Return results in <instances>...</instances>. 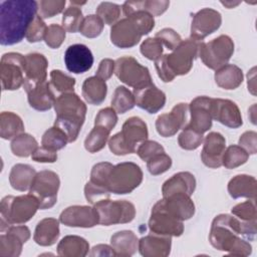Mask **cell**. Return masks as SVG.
I'll use <instances>...</instances> for the list:
<instances>
[{
  "label": "cell",
  "mask_w": 257,
  "mask_h": 257,
  "mask_svg": "<svg viewBox=\"0 0 257 257\" xmlns=\"http://www.w3.org/2000/svg\"><path fill=\"white\" fill-rule=\"evenodd\" d=\"M256 221H241L229 214H220L212 221L209 241L219 250L233 256L245 257L252 253L249 241L256 235Z\"/></svg>",
  "instance_id": "1"
},
{
  "label": "cell",
  "mask_w": 257,
  "mask_h": 257,
  "mask_svg": "<svg viewBox=\"0 0 257 257\" xmlns=\"http://www.w3.org/2000/svg\"><path fill=\"white\" fill-rule=\"evenodd\" d=\"M38 12L34 0H6L0 4V43L13 45L22 41Z\"/></svg>",
  "instance_id": "2"
},
{
  "label": "cell",
  "mask_w": 257,
  "mask_h": 257,
  "mask_svg": "<svg viewBox=\"0 0 257 257\" xmlns=\"http://www.w3.org/2000/svg\"><path fill=\"white\" fill-rule=\"evenodd\" d=\"M201 42L192 37L182 40L171 53L157 59L155 67L159 77L164 82H171L176 76L187 74L192 69L194 60L199 56Z\"/></svg>",
  "instance_id": "3"
},
{
  "label": "cell",
  "mask_w": 257,
  "mask_h": 257,
  "mask_svg": "<svg viewBox=\"0 0 257 257\" xmlns=\"http://www.w3.org/2000/svg\"><path fill=\"white\" fill-rule=\"evenodd\" d=\"M56 118L54 125L65 133L68 143L75 142L85 120L86 104L74 92L58 95L54 101Z\"/></svg>",
  "instance_id": "4"
},
{
  "label": "cell",
  "mask_w": 257,
  "mask_h": 257,
  "mask_svg": "<svg viewBox=\"0 0 257 257\" xmlns=\"http://www.w3.org/2000/svg\"><path fill=\"white\" fill-rule=\"evenodd\" d=\"M155 27L154 16L138 11L114 23L110 28V41L119 48H131Z\"/></svg>",
  "instance_id": "5"
},
{
  "label": "cell",
  "mask_w": 257,
  "mask_h": 257,
  "mask_svg": "<svg viewBox=\"0 0 257 257\" xmlns=\"http://www.w3.org/2000/svg\"><path fill=\"white\" fill-rule=\"evenodd\" d=\"M38 209L39 202L31 194L4 197L0 203V231L3 233L12 225L25 224Z\"/></svg>",
  "instance_id": "6"
},
{
  "label": "cell",
  "mask_w": 257,
  "mask_h": 257,
  "mask_svg": "<svg viewBox=\"0 0 257 257\" xmlns=\"http://www.w3.org/2000/svg\"><path fill=\"white\" fill-rule=\"evenodd\" d=\"M147 123L139 116L128 117L122 124L121 131L108 139V148L115 156L136 153L137 146L148 140Z\"/></svg>",
  "instance_id": "7"
},
{
  "label": "cell",
  "mask_w": 257,
  "mask_h": 257,
  "mask_svg": "<svg viewBox=\"0 0 257 257\" xmlns=\"http://www.w3.org/2000/svg\"><path fill=\"white\" fill-rule=\"evenodd\" d=\"M142 181V169L135 163L123 162L112 167L107 180V188L115 195L130 194L141 185Z\"/></svg>",
  "instance_id": "8"
},
{
  "label": "cell",
  "mask_w": 257,
  "mask_h": 257,
  "mask_svg": "<svg viewBox=\"0 0 257 257\" xmlns=\"http://www.w3.org/2000/svg\"><path fill=\"white\" fill-rule=\"evenodd\" d=\"M93 208L98 217V224L103 226L130 223L136 217L135 205L125 200L103 199L96 202Z\"/></svg>",
  "instance_id": "9"
},
{
  "label": "cell",
  "mask_w": 257,
  "mask_h": 257,
  "mask_svg": "<svg viewBox=\"0 0 257 257\" xmlns=\"http://www.w3.org/2000/svg\"><path fill=\"white\" fill-rule=\"evenodd\" d=\"M234 53V42L228 35H220L209 42H201L199 56L210 69L217 70L227 64Z\"/></svg>",
  "instance_id": "10"
},
{
  "label": "cell",
  "mask_w": 257,
  "mask_h": 257,
  "mask_svg": "<svg viewBox=\"0 0 257 257\" xmlns=\"http://www.w3.org/2000/svg\"><path fill=\"white\" fill-rule=\"evenodd\" d=\"M114 74L121 82L134 89L153 84L149 68L133 56H122L114 60Z\"/></svg>",
  "instance_id": "11"
},
{
  "label": "cell",
  "mask_w": 257,
  "mask_h": 257,
  "mask_svg": "<svg viewBox=\"0 0 257 257\" xmlns=\"http://www.w3.org/2000/svg\"><path fill=\"white\" fill-rule=\"evenodd\" d=\"M59 186L60 180L55 172L49 170L40 171L34 177L29 194L37 199L40 209H49L57 202Z\"/></svg>",
  "instance_id": "12"
},
{
  "label": "cell",
  "mask_w": 257,
  "mask_h": 257,
  "mask_svg": "<svg viewBox=\"0 0 257 257\" xmlns=\"http://www.w3.org/2000/svg\"><path fill=\"white\" fill-rule=\"evenodd\" d=\"M24 55L17 52H8L2 55L0 61L2 90H15L24 84Z\"/></svg>",
  "instance_id": "13"
},
{
  "label": "cell",
  "mask_w": 257,
  "mask_h": 257,
  "mask_svg": "<svg viewBox=\"0 0 257 257\" xmlns=\"http://www.w3.org/2000/svg\"><path fill=\"white\" fill-rule=\"evenodd\" d=\"M149 229L154 234L179 237L184 232V224L183 221L178 220L168 213L163 207L161 201H158L152 208L149 220Z\"/></svg>",
  "instance_id": "14"
},
{
  "label": "cell",
  "mask_w": 257,
  "mask_h": 257,
  "mask_svg": "<svg viewBox=\"0 0 257 257\" xmlns=\"http://www.w3.org/2000/svg\"><path fill=\"white\" fill-rule=\"evenodd\" d=\"M189 104L180 102L170 112L163 113L156 120V130L161 137L169 138L175 136L187 124Z\"/></svg>",
  "instance_id": "15"
},
{
  "label": "cell",
  "mask_w": 257,
  "mask_h": 257,
  "mask_svg": "<svg viewBox=\"0 0 257 257\" xmlns=\"http://www.w3.org/2000/svg\"><path fill=\"white\" fill-rule=\"evenodd\" d=\"M222 23L220 12L212 8H203L193 15L191 37L202 41L205 37L219 29Z\"/></svg>",
  "instance_id": "16"
},
{
  "label": "cell",
  "mask_w": 257,
  "mask_h": 257,
  "mask_svg": "<svg viewBox=\"0 0 257 257\" xmlns=\"http://www.w3.org/2000/svg\"><path fill=\"white\" fill-rule=\"evenodd\" d=\"M30 238V230L24 225H12L0 236V256L18 257L22 246Z\"/></svg>",
  "instance_id": "17"
},
{
  "label": "cell",
  "mask_w": 257,
  "mask_h": 257,
  "mask_svg": "<svg viewBox=\"0 0 257 257\" xmlns=\"http://www.w3.org/2000/svg\"><path fill=\"white\" fill-rule=\"evenodd\" d=\"M212 97L197 96L189 104L190 119L186 126L191 127L197 133L204 134L212 126V115L210 110Z\"/></svg>",
  "instance_id": "18"
},
{
  "label": "cell",
  "mask_w": 257,
  "mask_h": 257,
  "mask_svg": "<svg viewBox=\"0 0 257 257\" xmlns=\"http://www.w3.org/2000/svg\"><path fill=\"white\" fill-rule=\"evenodd\" d=\"M210 110L214 120H217L228 127L237 128L243 124L241 111L238 105L230 99L212 98Z\"/></svg>",
  "instance_id": "19"
},
{
  "label": "cell",
  "mask_w": 257,
  "mask_h": 257,
  "mask_svg": "<svg viewBox=\"0 0 257 257\" xmlns=\"http://www.w3.org/2000/svg\"><path fill=\"white\" fill-rule=\"evenodd\" d=\"M24 59L25 81L23 87L27 91L35 85L46 81L48 61L43 54L38 52L28 53L24 55Z\"/></svg>",
  "instance_id": "20"
},
{
  "label": "cell",
  "mask_w": 257,
  "mask_h": 257,
  "mask_svg": "<svg viewBox=\"0 0 257 257\" xmlns=\"http://www.w3.org/2000/svg\"><path fill=\"white\" fill-rule=\"evenodd\" d=\"M59 221L68 227L91 228L98 224V217L93 207L74 205L61 212Z\"/></svg>",
  "instance_id": "21"
},
{
  "label": "cell",
  "mask_w": 257,
  "mask_h": 257,
  "mask_svg": "<svg viewBox=\"0 0 257 257\" xmlns=\"http://www.w3.org/2000/svg\"><path fill=\"white\" fill-rule=\"evenodd\" d=\"M201 160L203 164L211 169H217L222 166V159L226 149L225 138L217 132L209 133L203 141Z\"/></svg>",
  "instance_id": "22"
},
{
  "label": "cell",
  "mask_w": 257,
  "mask_h": 257,
  "mask_svg": "<svg viewBox=\"0 0 257 257\" xmlns=\"http://www.w3.org/2000/svg\"><path fill=\"white\" fill-rule=\"evenodd\" d=\"M64 62L68 71L72 73H84L93 64V55L84 44H73L67 47L64 53Z\"/></svg>",
  "instance_id": "23"
},
{
  "label": "cell",
  "mask_w": 257,
  "mask_h": 257,
  "mask_svg": "<svg viewBox=\"0 0 257 257\" xmlns=\"http://www.w3.org/2000/svg\"><path fill=\"white\" fill-rule=\"evenodd\" d=\"M136 104L149 113H157L166 103V94L154 83L133 91Z\"/></svg>",
  "instance_id": "24"
},
{
  "label": "cell",
  "mask_w": 257,
  "mask_h": 257,
  "mask_svg": "<svg viewBox=\"0 0 257 257\" xmlns=\"http://www.w3.org/2000/svg\"><path fill=\"white\" fill-rule=\"evenodd\" d=\"M160 201L165 210L180 221L189 220L195 214V204L191 196L186 194H173L168 197H163Z\"/></svg>",
  "instance_id": "25"
},
{
  "label": "cell",
  "mask_w": 257,
  "mask_h": 257,
  "mask_svg": "<svg viewBox=\"0 0 257 257\" xmlns=\"http://www.w3.org/2000/svg\"><path fill=\"white\" fill-rule=\"evenodd\" d=\"M170 236L150 234L139 240V251L145 257H167L171 252Z\"/></svg>",
  "instance_id": "26"
},
{
  "label": "cell",
  "mask_w": 257,
  "mask_h": 257,
  "mask_svg": "<svg viewBox=\"0 0 257 257\" xmlns=\"http://www.w3.org/2000/svg\"><path fill=\"white\" fill-rule=\"evenodd\" d=\"M196 189V179L190 172H179L168 179L162 186L163 197L183 193L192 196Z\"/></svg>",
  "instance_id": "27"
},
{
  "label": "cell",
  "mask_w": 257,
  "mask_h": 257,
  "mask_svg": "<svg viewBox=\"0 0 257 257\" xmlns=\"http://www.w3.org/2000/svg\"><path fill=\"white\" fill-rule=\"evenodd\" d=\"M26 92L29 105L39 111L50 109L56 99L50 83L47 80L35 85Z\"/></svg>",
  "instance_id": "28"
},
{
  "label": "cell",
  "mask_w": 257,
  "mask_h": 257,
  "mask_svg": "<svg viewBox=\"0 0 257 257\" xmlns=\"http://www.w3.org/2000/svg\"><path fill=\"white\" fill-rule=\"evenodd\" d=\"M228 193L233 199L248 198L256 200L257 181L249 175H237L229 181Z\"/></svg>",
  "instance_id": "29"
},
{
  "label": "cell",
  "mask_w": 257,
  "mask_h": 257,
  "mask_svg": "<svg viewBox=\"0 0 257 257\" xmlns=\"http://www.w3.org/2000/svg\"><path fill=\"white\" fill-rule=\"evenodd\" d=\"M110 246L115 256L130 257L139 250V239L133 231L122 230L110 237Z\"/></svg>",
  "instance_id": "30"
},
{
  "label": "cell",
  "mask_w": 257,
  "mask_h": 257,
  "mask_svg": "<svg viewBox=\"0 0 257 257\" xmlns=\"http://www.w3.org/2000/svg\"><path fill=\"white\" fill-rule=\"evenodd\" d=\"M59 221L55 218H44L35 227L33 240L40 246H51L59 237Z\"/></svg>",
  "instance_id": "31"
},
{
  "label": "cell",
  "mask_w": 257,
  "mask_h": 257,
  "mask_svg": "<svg viewBox=\"0 0 257 257\" xmlns=\"http://www.w3.org/2000/svg\"><path fill=\"white\" fill-rule=\"evenodd\" d=\"M88 242L76 235L63 237L57 245V254L62 257H84L88 254Z\"/></svg>",
  "instance_id": "32"
},
{
  "label": "cell",
  "mask_w": 257,
  "mask_h": 257,
  "mask_svg": "<svg viewBox=\"0 0 257 257\" xmlns=\"http://www.w3.org/2000/svg\"><path fill=\"white\" fill-rule=\"evenodd\" d=\"M170 5V1L167 0H142V1H125L121 8L123 14L130 16L138 11H145L153 16H159L163 14Z\"/></svg>",
  "instance_id": "33"
},
{
  "label": "cell",
  "mask_w": 257,
  "mask_h": 257,
  "mask_svg": "<svg viewBox=\"0 0 257 257\" xmlns=\"http://www.w3.org/2000/svg\"><path fill=\"white\" fill-rule=\"evenodd\" d=\"M215 82L221 88L231 90L241 85L243 82V72L240 67L235 64H225L216 70Z\"/></svg>",
  "instance_id": "34"
},
{
  "label": "cell",
  "mask_w": 257,
  "mask_h": 257,
  "mask_svg": "<svg viewBox=\"0 0 257 257\" xmlns=\"http://www.w3.org/2000/svg\"><path fill=\"white\" fill-rule=\"evenodd\" d=\"M36 174L37 173L35 169L30 165L16 164L10 171L9 183L11 187L16 191H27L30 189Z\"/></svg>",
  "instance_id": "35"
},
{
  "label": "cell",
  "mask_w": 257,
  "mask_h": 257,
  "mask_svg": "<svg viewBox=\"0 0 257 257\" xmlns=\"http://www.w3.org/2000/svg\"><path fill=\"white\" fill-rule=\"evenodd\" d=\"M81 93L86 102L89 104H100L106 96L107 85L104 80L95 76L87 77L81 87Z\"/></svg>",
  "instance_id": "36"
},
{
  "label": "cell",
  "mask_w": 257,
  "mask_h": 257,
  "mask_svg": "<svg viewBox=\"0 0 257 257\" xmlns=\"http://www.w3.org/2000/svg\"><path fill=\"white\" fill-rule=\"evenodd\" d=\"M24 133V123L21 117L12 111H3L0 114V137L3 140H13Z\"/></svg>",
  "instance_id": "37"
},
{
  "label": "cell",
  "mask_w": 257,
  "mask_h": 257,
  "mask_svg": "<svg viewBox=\"0 0 257 257\" xmlns=\"http://www.w3.org/2000/svg\"><path fill=\"white\" fill-rule=\"evenodd\" d=\"M37 148L38 144L35 138L26 133L17 136L11 142V151L13 155L20 158L31 156Z\"/></svg>",
  "instance_id": "38"
},
{
  "label": "cell",
  "mask_w": 257,
  "mask_h": 257,
  "mask_svg": "<svg viewBox=\"0 0 257 257\" xmlns=\"http://www.w3.org/2000/svg\"><path fill=\"white\" fill-rule=\"evenodd\" d=\"M136 105L134 93L125 86H117L111 98V107L117 113H124Z\"/></svg>",
  "instance_id": "39"
},
{
  "label": "cell",
  "mask_w": 257,
  "mask_h": 257,
  "mask_svg": "<svg viewBox=\"0 0 257 257\" xmlns=\"http://www.w3.org/2000/svg\"><path fill=\"white\" fill-rule=\"evenodd\" d=\"M110 132L102 126L94 125L84 140V148L88 153L101 151L108 142Z\"/></svg>",
  "instance_id": "40"
},
{
  "label": "cell",
  "mask_w": 257,
  "mask_h": 257,
  "mask_svg": "<svg viewBox=\"0 0 257 257\" xmlns=\"http://www.w3.org/2000/svg\"><path fill=\"white\" fill-rule=\"evenodd\" d=\"M83 21L82 11L79 5H76L74 1H70V6L66 8L62 15V27L65 31L75 33L79 31L80 25Z\"/></svg>",
  "instance_id": "41"
},
{
  "label": "cell",
  "mask_w": 257,
  "mask_h": 257,
  "mask_svg": "<svg viewBox=\"0 0 257 257\" xmlns=\"http://www.w3.org/2000/svg\"><path fill=\"white\" fill-rule=\"evenodd\" d=\"M68 143V138L63 131L53 125L43 134L41 138V145L49 150L57 152L63 149Z\"/></svg>",
  "instance_id": "42"
},
{
  "label": "cell",
  "mask_w": 257,
  "mask_h": 257,
  "mask_svg": "<svg viewBox=\"0 0 257 257\" xmlns=\"http://www.w3.org/2000/svg\"><path fill=\"white\" fill-rule=\"evenodd\" d=\"M249 159V154L242 149L240 146L232 145L225 149L223 159H222V166L226 169H235L244 165Z\"/></svg>",
  "instance_id": "43"
},
{
  "label": "cell",
  "mask_w": 257,
  "mask_h": 257,
  "mask_svg": "<svg viewBox=\"0 0 257 257\" xmlns=\"http://www.w3.org/2000/svg\"><path fill=\"white\" fill-rule=\"evenodd\" d=\"M50 86L53 88L57 93H67V92H74V85L75 79L61 70L53 69L50 72Z\"/></svg>",
  "instance_id": "44"
},
{
  "label": "cell",
  "mask_w": 257,
  "mask_h": 257,
  "mask_svg": "<svg viewBox=\"0 0 257 257\" xmlns=\"http://www.w3.org/2000/svg\"><path fill=\"white\" fill-rule=\"evenodd\" d=\"M104 23L96 14H89L83 18L79 32L87 38H95L103 30Z\"/></svg>",
  "instance_id": "45"
},
{
  "label": "cell",
  "mask_w": 257,
  "mask_h": 257,
  "mask_svg": "<svg viewBox=\"0 0 257 257\" xmlns=\"http://www.w3.org/2000/svg\"><path fill=\"white\" fill-rule=\"evenodd\" d=\"M203 141L204 138L202 134L197 133L196 131L188 126H185L178 137L179 146L187 151H193L198 149L202 145Z\"/></svg>",
  "instance_id": "46"
},
{
  "label": "cell",
  "mask_w": 257,
  "mask_h": 257,
  "mask_svg": "<svg viewBox=\"0 0 257 257\" xmlns=\"http://www.w3.org/2000/svg\"><path fill=\"white\" fill-rule=\"evenodd\" d=\"M96 15L104 24L112 26L120 16V6L111 2H101L96 8Z\"/></svg>",
  "instance_id": "47"
},
{
  "label": "cell",
  "mask_w": 257,
  "mask_h": 257,
  "mask_svg": "<svg viewBox=\"0 0 257 257\" xmlns=\"http://www.w3.org/2000/svg\"><path fill=\"white\" fill-rule=\"evenodd\" d=\"M112 167L113 165L108 162H101V163L95 164L91 169L89 181L94 185H97L99 187H102L108 190L107 180Z\"/></svg>",
  "instance_id": "48"
},
{
  "label": "cell",
  "mask_w": 257,
  "mask_h": 257,
  "mask_svg": "<svg viewBox=\"0 0 257 257\" xmlns=\"http://www.w3.org/2000/svg\"><path fill=\"white\" fill-rule=\"evenodd\" d=\"M231 212L241 221H256L257 219V209L253 199L237 204L232 208Z\"/></svg>",
  "instance_id": "49"
},
{
  "label": "cell",
  "mask_w": 257,
  "mask_h": 257,
  "mask_svg": "<svg viewBox=\"0 0 257 257\" xmlns=\"http://www.w3.org/2000/svg\"><path fill=\"white\" fill-rule=\"evenodd\" d=\"M172 166V159L166 153H161L147 162V168L151 175L158 176L167 172Z\"/></svg>",
  "instance_id": "50"
},
{
  "label": "cell",
  "mask_w": 257,
  "mask_h": 257,
  "mask_svg": "<svg viewBox=\"0 0 257 257\" xmlns=\"http://www.w3.org/2000/svg\"><path fill=\"white\" fill-rule=\"evenodd\" d=\"M163 44L156 37H149L145 39L140 47L141 53L148 59L156 61L163 55Z\"/></svg>",
  "instance_id": "51"
},
{
  "label": "cell",
  "mask_w": 257,
  "mask_h": 257,
  "mask_svg": "<svg viewBox=\"0 0 257 257\" xmlns=\"http://www.w3.org/2000/svg\"><path fill=\"white\" fill-rule=\"evenodd\" d=\"M65 29L59 25V24H50L46 28V32L44 35V41L46 45H48L50 48L56 49L60 47V45L63 43L65 39Z\"/></svg>",
  "instance_id": "52"
},
{
  "label": "cell",
  "mask_w": 257,
  "mask_h": 257,
  "mask_svg": "<svg viewBox=\"0 0 257 257\" xmlns=\"http://www.w3.org/2000/svg\"><path fill=\"white\" fill-rule=\"evenodd\" d=\"M65 0H42L38 2V15L42 18H50L64 10Z\"/></svg>",
  "instance_id": "53"
},
{
  "label": "cell",
  "mask_w": 257,
  "mask_h": 257,
  "mask_svg": "<svg viewBox=\"0 0 257 257\" xmlns=\"http://www.w3.org/2000/svg\"><path fill=\"white\" fill-rule=\"evenodd\" d=\"M46 28H47V26H46L45 22L37 14L35 16V18L32 20V22L30 23V25L28 26L25 38L27 39L28 42H31V43L41 41L42 39H44Z\"/></svg>",
  "instance_id": "54"
},
{
  "label": "cell",
  "mask_w": 257,
  "mask_h": 257,
  "mask_svg": "<svg viewBox=\"0 0 257 257\" xmlns=\"http://www.w3.org/2000/svg\"><path fill=\"white\" fill-rule=\"evenodd\" d=\"M136 153L143 161L148 162L154 156L161 154V153H165V149L158 142L146 140L145 142H143L142 144L139 145Z\"/></svg>",
  "instance_id": "55"
},
{
  "label": "cell",
  "mask_w": 257,
  "mask_h": 257,
  "mask_svg": "<svg viewBox=\"0 0 257 257\" xmlns=\"http://www.w3.org/2000/svg\"><path fill=\"white\" fill-rule=\"evenodd\" d=\"M117 122L116 111L112 107H104L98 111L94 119V125L102 126L109 132L115 126Z\"/></svg>",
  "instance_id": "56"
},
{
  "label": "cell",
  "mask_w": 257,
  "mask_h": 257,
  "mask_svg": "<svg viewBox=\"0 0 257 257\" xmlns=\"http://www.w3.org/2000/svg\"><path fill=\"white\" fill-rule=\"evenodd\" d=\"M84 196L88 203L94 205L96 202L100 200L108 199L110 196V192L88 181L84 186Z\"/></svg>",
  "instance_id": "57"
},
{
  "label": "cell",
  "mask_w": 257,
  "mask_h": 257,
  "mask_svg": "<svg viewBox=\"0 0 257 257\" xmlns=\"http://www.w3.org/2000/svg\"><path fill=\"white\" fill-rule=\"evenodd\" d=\"M155 37L158 38L169 50L175 49L182 42L181 35L172 28H164L158 31Z\"/></svg>",
  "instance_id": "58"
},
{
  "label": "cell",
  "mask_w": 257,
  "mask_h": 257,
  "mask_svg": "<svg viewBox=\"0 0 257 257\" xmlns=\"http://www.w3.org/2000/svg\"><path fill=\"white\" fill-rule=\"evenodd\" d=\"M239 146L248 154L255 155L257 152V133L254 131L243 133L239 139Z\"/></svg>",
  "instance_id": "59"
},
{
  "label": "cell",
  "mask_w": 257,
  "mask_h": 257,
  "mask_svg": "<svg viewBox=\"0 0 257 257\" xmlns=\"http://www.w3.org/2000/svg\"><path fill=\"white\" fill-rule=\"evenodd\" d=\"M31 158L38 163H54L57 160V153L45 147H40L33 152Z\"/></svg>",
  "instance_id": "60"
},
{
  "label": "cell",
  "mask_w": 257,
  "mask_h": 257,
  "mask_svg": "<svg viewBox=\"0 0 257 257\" xmlns=\"http://www.w3.org/2000/svg\"><path fill=\"white\" fill-rule=\"evenodd\" d=\"M114 73V60L110 58H104L99 62L95 75L102 80H107Z\"/></svg>",
  "instance_id": "61"
},
{
  "label": "cell",
  "mask_w": 257,
  "mask_h": 257,
  "mask_svg": "<svg viewBox=\"0 0 257 257\" xmlns=\"http://www.w3.org/2000/svg\"><path fill=\"white\" fill-rule=\"evenodd\" d=\"M89 255L90 256H115L114 251L112 250V247L106 244H98L93 246Z\"/></svg>",
  "instance_id": "62"
},
{
  "label": "cell",
  "mask_w": 257,
  "mask_h": 257,
  "mask_svg": "<svg viewBox=\"0 0 257 257\" xmlns=\"http://www.w3.org/2000/svg\"><path fill=\"white\" fill-rule=\"evenodd\" d=\"M223 5H225V6H227L228 8H233L234 6H236V5H238L240 2H236V3H234V2H221Z\"/></svg>",
  "instance_id": "63"
}]
</instances>
